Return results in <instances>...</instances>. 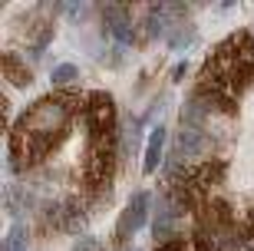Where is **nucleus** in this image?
<instances>
[{
	"label": "nucleus",
	"mask_w": 254,
	"mask_h": 251,
	"mask_svg": "<svg viewBox=\"0 0 254 251\" xmlns=\"http://www.w3.org/2000/svg\"><path fill=\"white\" fill-rule=\"evenodd\" d=\"M83 106L86 96H76L69 89H57V93H47L37 102H30L7 136L10 166L17 172H27V168L47 162L69 139L76 116H83Z\"/></svg>",
	"instance_id": "nucleus-1"
},
{
	"label": "nucleus",
	"mask_w": 254,
	"mask_h": 251,
	"mask_svg": "<svg viewBox=\"0 0 254 251\" xmlns=\"http://www.w3.org/2000/svg\"><path fill=\"white\" fill-rule=\"evenodd\" d=\"M254 86V37L248 30H235L205 56L191 86L195 102H205L208 109L235 112Z\"/></svg>",
	"instance_id": "nucleus-2"
},
{
	"label": "nucleus",
	"mask_w": 254,
	"mask_h": 251,
	"mask_svg": "<svg viewBox=\"0 0 254 251\" xmlns=\"http://www.w3.org/2000/svg\"><path fill=\"white\" fill-rule=\"evenodd\" d=\"M83 129H86V149L79 162L83 188L89 195H99L113 185L116 172V106L109 93H86L83 106Z\"/></svg>",
	"instance_id": "nucleus-3"
},
{
	"label": "nucleus",
	"mask_w": 254,
	"mask_h": 251,
	"mask_svg": "<svg viewBox=\"0 0 254 251\" xmlns=\"http://www.w3.org/2000/svg\"><path fill=\"white\" fill-rule=\"evenodd\" d=\"M149 205H152V195H149V192H135V195L129 198L126 212L119 215V228H116V242H119V245L129 242V238L139 232V228H145V218H149Z\"/></svg>",
	"instance_id": "nucleus-4"
},
{
	"label": "nucleus",
	"mask_w": 254,
	"mask_h": 251,
	"mask_svg": "<svg viewBox=\"0 0 254 251\" xmlns=\"http://www.w3.org/2000/svg\"><path fill=\"white\" fill-rule=\"evenodd\" d=\"M162 152H165V126H155L145 142V156H142V172L145 175H155L162 166Z\"/></svg>",
	"instance_id": "nucleus-5"
},
{
	"label": "nucleus",
	"mask_w": 254,
	"mask_h": 251,
	"mask_svg": "<svg viewBox=\"0 0 254 251\" xmlns=\"http://www.w3.org/2000/svg\"><path fill=\"white\" fill-rule=\"evenodd\" d=\"M155 251H225V248H218L208 238H172V242L159 245Z\"/></svg>",
	"instance_id": "nucleus-6"
},
{
	"label": "nucleus",
	"mask_w": 254,
	"mask_h": 251,
	"mask_svg": "<svg viewBox=\"0 0 254 251\" xmlns=\"http://www.w3.org/2000/svg\"><path fill=\"white\" fill-rule=\"evenodd\" d=\"M3 76H7V83H13V86H30L33 83V73H30L13 53H3Z\"/></svg>",
	"instance_id": "nucleus-7"
},
{
	"label": "nucleus",
	"mask_w": 254,
	"mask_h": 251,
	"mask_svg": "<svg viewBox=\"0 0 254 251\" xmlns=\"http://www.w3.org/2000/svg\"><path fill=\"white\" fill-rule=\"evenodd\" d=\"M27 248V228H10V235H7V242H3V251H23Z\"/></svg>",
	"instance_id": "nucleus-8"
},
{
	"label": "nucleus",
	"mask_w": 254,
	"mask_h": 251,
	"mask_svg": "<svg viewBox=\"0 0 254 251\" xmlns=\"http://www.w3.org/2000/svg\"><path fill=\"white\" fill-rule=\"evenodd\" d=\"M76 80V66L73 63H60L57 70H53V83L57 86H66V83H73Z\"/></svg>",
	"instance_id": "nucleus-9"
},
{
	"label": "nucleus",
	"mask_w": 254,
	"mask_h": 251,
	"mask_svg": "<svg viewBox=\"0 0 254 251\" xmlns=\"http://www.w3.org/2000/svg\"><path fill=\"white\" fill-rule=\"evenodd\" d=\"M185 70H189V66H185V63H179V66H175V70H172V80H175V83H179L182 76H185Z\"/></svg>",
	"instance_id": "nucleus-10"
}]
</instances>
